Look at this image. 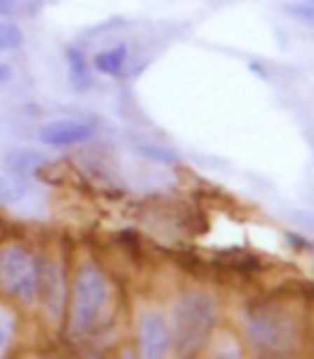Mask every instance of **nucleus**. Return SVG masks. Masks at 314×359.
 <instances>
[{
    "mask_svg": "<svg viewBox=\"0 0 314 359\" xmlns=\"http://www.w3.org/2000/svg\"><path fill=\"white\" fill-rule=\"evenodd\" d=\"M93 138V127L82 121L60 118L39 129V142L48 147H74Z\"/></svg>",
    "mask_w": 314,
    "mask_h": 359,
    "instance_id": "6",
    "label": "nucleus"
},
{
    "mask_svg": "<svg viewBox=\"0 0 314 359\" xmlns=\"http://www.w3.org/2000/svg\"><path fill=\"white\" fill-rule=\"evenodd\" d=\"M136 153L151 161H160V164H177L179 161V155L172 149L160 147V144H138Z\"/></svg>",
    "mask_w": 314,
    "mask_h": 359,
    "instance_id": "14",
    "label": "nucleus"
},
{
    "mask_svg": "<svg viewBox=\"0 0 314 359\" xmlns=\"http://www.w3.org/2000/svg\"><path fill=\"white\" fill-rule=\"evenodd\" d=\"M125 58H128V46L118 43L112 50L95 54V58H93V67L104 76H118L125 65Z\"/></svg>",
    "mask_w": 314,
    "mask_h": 359,
    "instance_id": "9",
    "label": "nucleus"
},
{
    "mask_svg": "<svg viewBox=\"0 0 314 359\" xmlns=\"http://www.w3.org/2000/svg\"><path fill=\"white\" fill-rule=\"evenodd\" d=\"M35 263H37L35 295L39 297L43 308L50 312V316H58L60 306H62V280H60L58 267L50 258H41V260H35Z\"/></svg>",
    "mask_w": 314,
    "mask_h": 359,
    "instance_id": "7",
    "label": "nucleus"
},
{
    "mask_svg": "<svg viewBox=\"0 0 314 359\" xmlns=\"http://www.w3.org/2000/svg\"><path fill=\"white\" fill-rule=\"evenodd\" d=\"M172 346V334L162 314L146 312L140 316L138 323V348L142 357L160 359L164 357Z\"/></svg>",
    "mask_w": 314,
    "mask_h": 359,
    "instance_id": "5",
    "label": "nucleus"
},
{
    "mask_svg": "<svg viewBox=\"0 0 314 359\" xmlns=\"http://www.w3.org/2000/svg\"><path fill=\"white\" fill-rule=\"evenodd\" d=\"M22 43H24L22 28L11 22H0V54L13 52V50L22 48Z\"/></svg>",
    "mask_w": 314,
    "mask_h": 359,
    "instance_id": "13",
    "label": "nucleus"
},
{
    "mask_svg": "<svg viewBox=\"0 0 314 359\" xmlns=\"http://www.w3.org/2000/svg\"><path fill=\"white\" fill-rule=\"evenodd\" d=\"M37 0H0V18L5 15H20L24 9L35 11L37 9Z\"/></svg>",
    "mask_w": 314,
    "mask_h": 359,
    "instance_id": "15",
    "label": "nucleus"
},
{
    "mask_svg": "<svg viewBox=\"0 0 314 359\" xmlns=\"http://www.w3.org/2000/svg\"><path fill=\"white\" fill-rule=\"evenodd\" d=\"M219 258H222V267H226V269L245 271V273L261 269L259 258L252 256V254H247V252H241V250L224 252V254H219Z\"/></svg>",
    "mask_w": 314,
    "mask_h": 359,
    "instance_id": "11",
    "label": "nucleus"
},
{
    "mask_svg": "<svg viewBox=\"0 0 314 359\" xmlns=\"http://www.w3.org/2000/svg\"><path fill=\"white\" fill-rule=\"evenodd\" d=\"M287 13H291L297 20H303L308 26H312V22H314V9H312V5H289L287 7Z\"/></svg>",
    "mask_w": 314,
    "mask_h": 359,
    "instance_id": "16",
    "label": "nucleus"
},
{
    "mask_svg": "<svg viewBox=\"0 0 314 359\" xmlns=\"http://www.w3.org/2000/svg\"><path fill=\"white\" fill-rule=\"evenodd\" d=\"M7 168L18 175V177H28L30 172H35L43 161L46 157L39 153V151H30V149H15V151H9L7 157Z\"/></svg>",
    "mask_w": 314,
    "mask_h": 359,
    "instance_id": "8",
    "label": "nucleus"
},
{
    "mask_svg": "<svg viewBox=\"0 0 314 359\" xmlns=\"http://www.w3.org/2000/svg\"><path fill=\"white\" fill-rule=\"evenodd\" d=\"M3 344H5V332H3V327H0V348H3Z\"/></svg>",
    "mask_w": 314,
    "mask_h": 359,
    "instance_id": "19",
    "label": "nucleus"
},
{
    "mask_svg": "<svg viewBox=\"0 0 314 359\" xmlns=\"http://www.w3.org/2000/svg\"><path fill=\"white\" fill-rule=\"evenodd\" d=\"M217 320L215 299L203 290H190L175 306V346L179 355L192 357L209 340Z\"/></svg>",
    "mask_w": 314,
    "mask_h": 359,
    "instance_id": "2",
    "label": "nucleus"
},
{
    "mask_svg": "<svg viewBox=\"0 0 314 359\" xmlns=\"http://www.w3.org/2000/svg\"><path fill=\"white\" fill-rule=\"evenodd\" d=\"M247 336L269 355H285L299 346V325L295 314L275 302H261L247 312Z\"/></svg>",
    "mask_w": 314,
    "mask_h": 359,
    "instance_id": "1",
    "label": "nucleus"
},
{
    "mask_svg": "<svg viewBox=\"0 0 314 359\" xmlns=\"http://www.w3.org/2000/svg\"><path fill=\"white\" fill-rule=\"evenodd\" d=\"M26 194V183L22 177H5L0 175V203L3 205H13L24 198Z\"/></svg>",
    "mask_w": 314,
    "mask_h": 359,
    "instance_id": "12",
    "label": "nucleus"
},
{
    "mask_svg": "<svg viewBox=\"0 0 314 359\" xmlns=\"http://www.w3.org/2000/svg\"><path fill=\"white\" fill-rule=\"evenodd\" d=\"M67 65H69V78L74 88L84 90L90 86V74H88V60L78 48L67 50Z\"/></svg>",
    "mask_w": 314,
    "mask_h": 359,
    "instance_id": "10",
    "label": "nucleus"
},
{
    "mask_svg": "<svg viewBox=\"0 0 314 359\" xmlns=\"http://www.w3.org/2000/svg\"><path fill=\"white\" fill-rule=\"evenodd\" d=\"M0 288L24 304L37 299V263L22 245L13 243L0 250Z\"/></svg>",
    "mask_w": 314,
    "mask_h": 359,
    "instance_id": "4",
    "label": "nucleus"
},
{
    "mask_svg": "<svg viewBox=\"0 0 314 359\" xmlns=\"http://www.w3.org/2000/svg\"><path fill=\"white\" fill-rule=\"evenodd\" d=\"M252 69H254V72H259V74H261V78H267L265 69L261 67V65H259V62H252Z\"/></svg>",
    "mask_w": 314,
    "mask_h": 359,
    "instance_id": "18",
    "label": "nucleus"
},
{
    "mask_svg": "<svg viewBox=\"0 0 314 359\" xmlns=\"http://www.w3.org/2000/svg\"><path fill=\"white\" fill-rule=\"evenodd\" d=\"M11 78V67L5 62H0V84H5Z\"/></svg>",
    "mask_w": 314,
    "mask_h": 359,
    "instance_id": "17",
    "label": "nucleus"
},
{
    "mask_svg": "<svg viewBox=\"0 0 314 359\" xmlns=\"http://www.w3.org/2000/svg\"><path fill=\"white\" fill-rule=\"evenodd\" d=\"M108 302V282L97 265L84 263L74 280L71 325L80 334H86L95 325Z\"/></svg>",
    "mask_w": 314,
    "mask_h": 359,
    "instance_id": "3",
    "label": "nucleus"
}]
</instances>
